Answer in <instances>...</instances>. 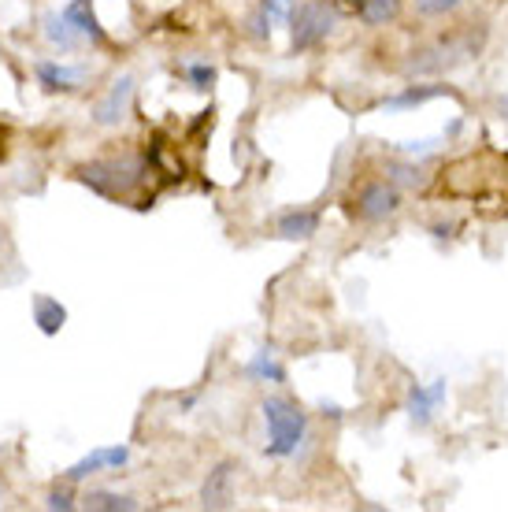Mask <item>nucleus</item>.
Wrapping results in <instances>:
<instances>
[{"label":"nucleus","instance_id":"obj_1","mask_svg":"<svg viewBox=\"0 0 508 512\" xmlns=\"http://www.w3.org/2000/svg\"><path fill=\"white\" fill-rule=\"evenodd\" d=\"M483 45H486V26L468 23L464 30H453V34H445V38L431 41L427 49L412 52L408 71H412V75H445V71H453V67L475 60V56L483 52Z\"/></svg>","mask_w":508,"mask_h":512},{"label":"nucleus","instance_id":"obj_2","mask_svg":"<svg viewBox=\"0 0 508 512\" xmlns=\"http://www.w3.org/2000/svg\"><path fill=\"white\" fill-rule=\"evenodd\" d=\"M260 412H264L267 423V453L271 457H293L308 431V416L301 412V405L290 397H267Z\"/></svg>","mask_w":508,"mask_h":512},{"label":"nucleus","instance_id":"obj_3","mask_svg":"<svg viewBox=\"0 0 508 512\" xmlns=\"http://www.w3.org/2000/svg\"><path fill=\"white\" fill-rule=\"evenodd\" d=\"M145 175V160L141 156H119V160H93V164L78 167V179L86 182L89 190H97L101 197H130V190Z\"/></svg>","mask_w":508,"mask_h":512},{"label":"nucleus","instance_id":"obj_4","mask_svg":"<svg viewBox=\"0 0 508 512\" xmlns=\"http://www.w3.org/2000/svg\"><path fill=\"white\" fill-rule=\"evenodd\" d=\"M334 30V8L327 0H301L297 8H290V49L308 52L316 49L319 41H327Z\"/></svg>","mask_w":508,"mask_h":512},{"label":"nucleus","instance_id":"obj_5","mask_svg":"<svg viewBox=\"0 0 508 512\" xmlns=\"http://www.w3.org/2000/svg\"><path fill=\"white\" fill-rule=\"evenodd\" d=\"M349 212H353L360 223H382V219L397 216V212H401V190H397V182H390V179L364 182V186L356 190Z\"/></svg>","mask_w":508,"mask_h":512},{"label":"nucleus","instance_id":"obj_6","mask_svg":"<svg viewBox=\"0 0 508 512\" xmlns=\"http://www.w3.org/2000/svg\"><path fill=\"white\" fill-rule=\"evenodd\" d=\"M130 97H134V78L123 75L112 90L104 93L101 101L93 104V123H97V127H119L130 112Z\"/></svg>","mask_w":508,"mask_h":512},{"label":"nucleus","instance_id":"obj_7","mask_svg":"<svg viewBox=\"0 0 508 512\" xmlns=\"http://www.w3.org/2000/svg\"><path fill=\"white\" fill-rule=\"evenodd\" d=\"M234 472H238V464L234 461H219L208 479H204L201 487V505L204 509H230V501H234Z\"/></svg>","mask_w":508,"mask_h":512},{"label":"nucleus","instance_id":"obj_8","mask_svg":"<svg viewBox=\"0 0 508 512\" xmlns=\"http://www.w3.org/2000/svg\"><path fill=\"white\" fill-rule=\"evenodd\" d=\"M130 461V449L127 446H108V449H93V453H86L82 461H75L71 468H67V483H82L86 475L93 472H104V468H123V464Z\"/></svg>","mask_w":508,"mask_h":512},{"label":"nucleus","instance_id":"obj_9","mask_svg":"<svg viewBox=\"0 0 508 512\" xmlns=\"http://www.w3.org/2000/svg\"><path fill=\"white\" fill-rule=\"evenodd\" d=\"M445 379H434L431 386L423 383H412L408 386V416H412V423H420V427H427L434 416V409L445 401Z\"/></svg>","mask_w":508,"mask_h":512},{"label":"nucleus","instance_id":"obj_10","mask_svg":"<svg viewBox=\"0 0 508 512\" xmlns=\"http://www.w3.org/2000/svg\"><path fill=\"white\" fill-rule=\"evenodd\" d=\"M64 19L71 23V30H75L78 38H89V41H97V45L108 41L104 26L97 23V15H93V8H89V0H71V4L64 8Z\"/></svg>","mask_w":508,"mask_h":512},{"label":"nucleus","instance_id":"obj_11","mask_svg":"<svg viewBox=\"0 0 508 512\" xmlns=\"http://www.w3.org/2000/svg\"><path fill=\"white\" fill-rule=\"evenodd\" d=\"M319 231V212H308V208H293L286 216H279V238L286 242H305Z\"/></svg>","mask_w":508,"mask_h":512},{"label":"nucleus","instance_id":"obj_12","mask_svg":"<svg viewBox=\"0 0 508 512\" xmlns=\"http://www.w3.org/2000/svg\"><path fill=\"white\" fill-rule=\"evenodd\" d=\"M34 323H38L41 334H60L67 323V308L60 305V301H52V297H38L34 301Z\"/></svg>","mask_w":508,"mask_h":512},{"label":"nucleus","instance_id":"obj_13","mask_svg":"<svg viewBox=\"0 0 508 512\" xmlns=\"http://www.w3.org/2000/svg\"><path fill=\"white\" fill-rule=\"evenodd\" d=\"M82 509L89 512H134L138 501L127 498V494H112V490H89L82 498Z\"/></svg>","mask_w":508,"mask_h":512},{"label":"nucleus","instance_id":"obj_14","mask_svg":"<svg viewBox=\"0 0 508 512\" xmlns=\"http://www.w3.org/2000/svg\"><path fill=\"white\" fill-rule=\"evenodd\" d=\"M434 97H449V86H408L397 97H386L382 108H416V104H427Z\"/></svg>","mask_w":508,"mask_h":512},{"label":"nucleus","instance_id":"obj_15","mask_svg":"<svg viewBox=\"0 0 508 512\" xmlns=\"http://www.w3.org/2000/svg\"><path fill=\"white\" fill-rule=\"evenodd\" d=\"M245 375L249 379H264V383H286V368H282L271 349H260L249 364H245Z\"/></svg>","mask_w":508,"mask_h":512},{"label":"nucleus","instance_id":"obj_16","mask_svg":"<svg viewBox=\"0 0 508 512\" xmlns=\"http://www.w3.org/2000/svg\"><path fill=\"white\" fill-rule=\"evenodd\" d=\"M38 78L45 90H75L78 78H82V71H75V67H64V64H38Z\"/></svg>","mask_w":508,"mask_h":512},{"label":"nucleus","instance_id":"obj_17","mask_svg":"<svg viewBox=\"0 0 508 512\" xmlns=\"http://www.w3.org/2000/svg\"><path fill=\"white\" fill-rule=\"evenodd\" d=\"M401 8H405V0H368L364 12H360V19H364L368 26H386L401 15Z\"/></svg>","mask_w":508,"mask_h":512},{"label":"nucleus","instance_id":"obj_18","mask_svg":"<svg viewBox=\"0 0 508 512\" xmlns=\"http://www.w3.org/2000/svg\"><path fill=\"white\" fill-rule=\"evenodd\" d=\"M416 4V12L427 15V19H438V15H449L457 12L460 4H468V0H412Z\"/></svg>","mask_w":508,"mask_h":512},{"label":"nucleus","instance_id":"obj_19","mask_svg":"<svg viewBox=\"0 0 508 512\" xmlns=\"http://www.w3.org/2000/svg\"><path fill=\"white\" fill-rule=\"evenodd\" d=\"M49 38L56 41V45H64V49L78 45V34L71 30V23H67L64 15H52V19H49Z\"/></svg>","mask_w":508,"mask_h":512},{"label":"nucleus","instance_id":"obj_20","mask_svg":"<svg viewBox=\"0 0 508 512\" xmlns=\"http://www.w3.org/2000/svg\"><path fill=\"white\" fill-rule=\"evenodd\" d=\"M290 8H293V0H260V12H264L271 23L290 19Z\"/></svg>","mask_w":508,"mask_h":512},{"label":"nucleus","instance_id":"obj_21","mask_svg":"<svg viewBox=\"0 0 508 512\" xmlns=\"http://www.w3.org/2000/svg\"><path fill=\"white\" fill-rule=\"evenodd\" d=\"M190 82L197 86V90H208L212 82H216V67H208V64H193L190 67Z\"/></svg>","mask_w":508,"mask_h":512},{"label":"nucleus","instance_id":"obj_22","mask_svg":"<svg viewBox=\"0 0 508 512\" xmlns=\"http://www.w3.org/2000/svg\"><path fill=\"white\" fill-rule=\"evenodd\" d=\"M390 182H405V186H423V171L420 167H412V164H401V167H394V179Z\"/></svg>","mask_w":508,"mask_h":512},{"label":"nucleus","instance_id":"obj_23","mask_svg":"<svg viewBox=\"0 0 508 512\" xmlns=\"http://www.w3.org/2000/svg\"><path fill=\"white\" fill-rule=\"evenodd\" d=\"M45 505H49V509H75V501H71V494H67V490L64 487H60V490H52V494H49V501H45Z\"/></svg>","mask_w":508,"mask_h":512},{"label":"nucleus","instance_id":"obj_24","mask_svg":"<svg viewBox=\"0 0 508 512\" xmlns=\"http://www.w3.org/2000/svg\"><path fill=\"white\" fill-rule=\"evenodd\" d=\"M334 4H338V8H342V12H364V4H368V0H334Z\"/></svg>","mask_w":508,"mask_h":512},{"label":"nucleus","instance_id":"obj_25","mask_svg":"<svg viewBox=\"0 0 508 512\" xmlns=\"http://www.w3.org/2000/svg\"><path fill=\"white\" fill-rule=\"evenodd\" d=\"M4 145H8V127L0 123V160H4Z\"/></svg>","mask_w":508,"mask_h":512},{"label":"nucleus","instance_id":"obj_26","mask_svg":"<svg viewBox=\"0 0 508 512\" xmlns=\"http://www.w3.org/2000/svg\"><path fill=\"white\" fill-rule=\"evenodd\" d=\"M0 501H4V483H0Z\"/></svg>","mask_w":508,"mask_h":512}]
</instances>
